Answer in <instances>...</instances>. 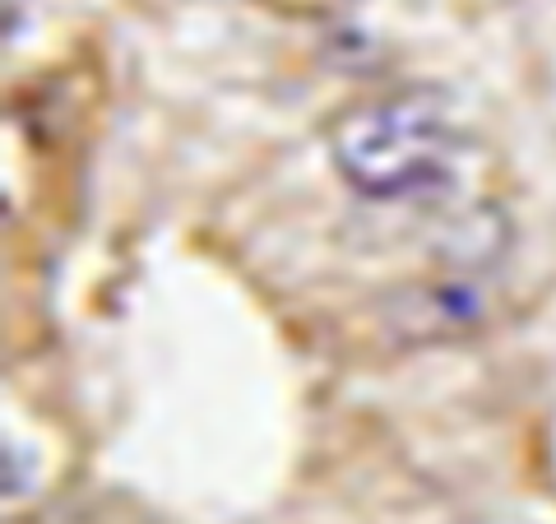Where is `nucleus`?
Masks as SVG:
<instances>
[{"label": "nucleus", "mask_w": 556, "mask_h": 524, "mask_svg": "<svg viewBox=\"0 0 556 524\" xmlns=\"http://www.w3.org/2000/svg\"><path fill=\"white\" fill-rule=\"evenodd\" d=\"M329 163L362 200L399 204L437 196L468 153L459 102L441 84H399L343 108L325 130Z\"/></svg>", "instance_id": "f257e3e1"}, {"label": "nucleus", "mask_w": 556, "mask_h": 524, "mask_svg": "<svg viewBox=\"0 0 556 524\" xmlns=\"http://www.w3.org/2000/svg\"><path fill=\"white\" fill-rule=\"evenodd\" d=\"M283 5H339V0H283Z\"/></svg>", "instance_id": "f03ea898"}, {"label": "nucleus", "mask_w": 556, "mask_h": 524, "mask_svg": "<svg viewBox=\"0 0 556 524\" xmlns=\"http://www.w3.org/2000/svg\"><path fill=\"white\" fill-rule=\"evenodd\" d=\"M492 524H496V520H492ZM501 524H519V520H501Z\"/></svg>", "instance_id": "7ed1b4c3"}]
</instances>
